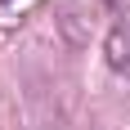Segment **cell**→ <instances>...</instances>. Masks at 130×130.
<instances>
[{
	"label": "cell",
	"mask_w": 130,
	"mask_h": 130,
	"mask_svg": "<svg viewBox=\"0 0 130 130\" xmlns=\"http://www.w3.org/2000/svg\"><path fill=\"white\" fill-rule=\"evenodd\" d=\"M108 63L112 72H130V18H117L108 31Z\"/></svg>",
	"instance_id": "obj_1"
}]
</instances>
